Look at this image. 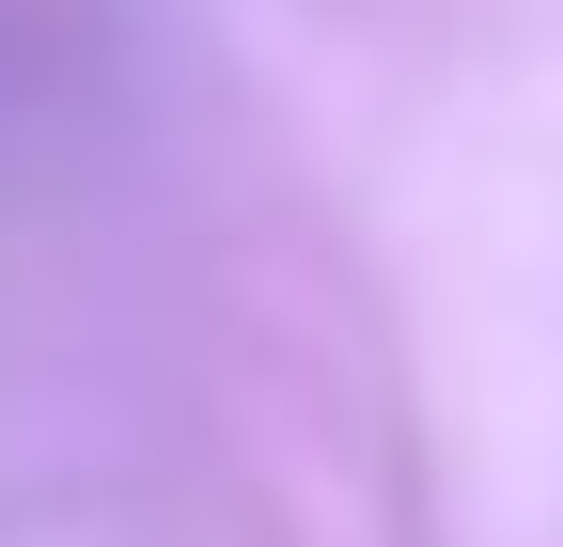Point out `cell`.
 Returning <instances> with one entry per match:
<instances>
[]
</instances>
